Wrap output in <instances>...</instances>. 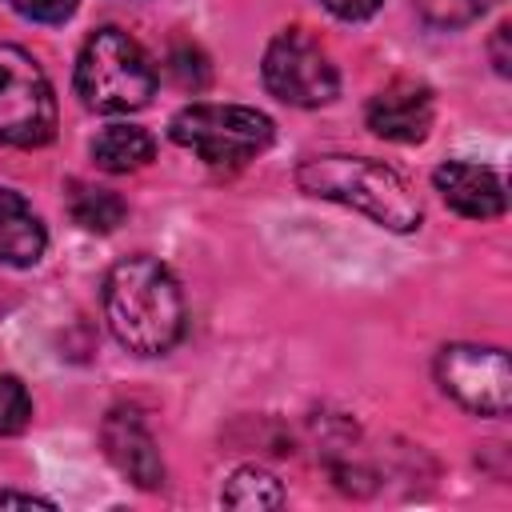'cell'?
<instances>
[{
  "label": "cell",
  "instance_id": "cell-2",
  "mask_svg": "<svg viewBox=\"0 0 512 512\" xmlns=\"http://www.w3.org/2000/svg\"><path fill=\"white\" fill-rule=\"evenodd\" d=\"M296 184L316 200H336L364 212L388 232H416L424 220L412 184L392 164L372 156H308L296 168Z\"/></svg>",
  "mask_w": 512,
  "mask_h": 512
},
{
  "label": "cell",
  "instance_id": "cell-5",
  "mask_svg": "<svg viewBox=\"0 0 512 512\" xmlns=\"http://www.w3.org/2000/svg\"><path fill=\"white\" fill-rule=\"evenodd\" d=\"M56 136V96L44 68L16 44H0V144L40 148Z\"/></svg>",
  "mask_w": 512,
  "mask_h": 512
},
{
  "label": "cell",
  "instance_id": "cell-9",
  "mask_svg": "<svg viewBox=\"0 0 512 512\" xmlns=\"http://www.w3.org/2000/svg\"><path fill=\"white\" fill-rule=\"evenodd\" d=\"M432 116H436L432 92L416 80H392L364 108L368 128L380 140H392V144H420L432 128Z\"/></svg>",
  "mask_w": 512,
  "mask_h": 512
},
{
  "label": "cell",
  "instance_id": "cell-12",
  "mask_svg": "<svg viewBox=\"0 0 512 512\" xmlns=\"http://www.w3.org/2000/svg\"><path fill=\"white\" fill-rule=\"evenodd\" d=\"M156 156V140L136 124H108L92 140V160L100 172H136Z\"/></svg>",
  "mask_w": 512,
  "mask_h": 512
},
{
  "label": "cell",
  "instance_id": "cell-7",
  "mask_svg": "<svg viewBox=\"0 0 512 512\" xmlns=\"http://www.w3.org/2000/svg\"><path fill=\"white\" fill-rule=\"evenodd\" d=\"M440 388L476 416H508L512 408V364L500 348L448 344L436 356Z\"/></svg>",
  "mask_w": 512,
  "mask_h": 512
},
{
  "label": "cell",
  "instance_id": "cell-14",
  "mask_svg": "<svg viewBox=\"0 0 512 512\" xmlns=\"http://www.w3.org/2000/svg\"><path fill=\"white\" fill-rule=\"evenodd\" d=\"M220 500L228 508H280L284 504V488L272 472L248 464V468H236L220 492Z\"/></svg>",
  "mask_w": 512,
  "mask_h": 512
},
{
  "label": "cell",
  "instance_id": "cell-21",
  "mask_svg": "<svg viewBox=\"0 0 512 512\" xmlns=\"http://www.w3.org/2000/svg\"><path fill=\"white\" fill-rule=\"evenodd\" d=\"M12 504H20V508H56L52 500H44V496H36V492H16V488H0V508H12Z\"/></svg>",
  "mask_w": 512,
  "mask_h": 512
},
{
  "label": "cell",
  "instance_id": "cell-13",
  "mask_svg": "<svg viewBox=\"0 0 512 512\" xmlns=\"http://www.w3.org/2000/svg\"><path fill=\"white\" fill-rule=\"evenodd\" d=\"M68 212H72V220H76L84 232H112V228L124 224L128 204H124L112 188H96V184L72 180V184H68Z\"/></svg>",
  "mask_w": 512,
  "mask_h": 512
},
{
  "label": "cell",
  "instance_id": "cell-10",
  "mask_svg": "<svg viewBox=\"0 0 512 512\" xmlns=\"http://www.w3.org/2000/svg\"><path fill=\"white\" fill-rule=\"evenodd\" d=\"M436 192L444 196V204L468 220H496L508 208V188L504 176L488 164H472V160H448L432 172Z\"/></svg>",
  "mask_w": 512,
  "mask_h": 512
},
{
  "label": "cell",
  "instance_id": "cell-3",
  "mask_svg": "<svg viewBox=\"0 0 512 512\" xmlns=\"http://www.w3.org/2000/svg\"><path fill=\"white\" fill-rule=\"evenodd\" d=\"M156 92L148 52L124 28H96L76 56V96L92 112H136Z\"/></svg>",
  "mask_w": 512,
  "mask_h": 512
},
{
  "label": "cell",
  "instance_id": "cell-15",
  "mask_svg": "<svg viewBox=\"0 0 512 512\" xmlns=\"http://www.w3.org/2000/svg\"><path fill=\"white\" fill-rule=\"evenodd\" d=\"M496 0H416V12L424 24L440 28V32H452V28H468L476 24Z\"/></svg>",
  "mask_w": 512,
  "mask_h": 512
},
{
  "label": "cell",
  "instance_id": "cell-20",
  "mask_svg": "<svg viewBox=\"0 0 512 512\" xmlns=\"http://www.w3.org/2000/svg\"><path fill=\"white\" fill-rule=\"evenodd\" d=\"M508 36H512V28H508V24H500V28L492 32V64H496V72H500V76H508V72H512V52H508Z\"/></svg>",
  "mask_w": 512,
  "mask_h": 512
},
{
  "label": "cell",
  "instance_id": "cell-18",
  "mask_svg": "<svg viewBox=\"0 0 512 512\" xmlns=\"http://www.w3.org/2000/svg\"><path fill=\"white\" fill-rule=\"evenodd\" d=\"M80 0H8L12 12H20L24 20H36V24H64L72 12H76Z\"/></svg>",
  "mask_w": 512,
  "mask_h": 512
},
{
  "label": "cell",
  "instance_id": "cell-17",
  "mask_svg": "<svg viewBox=\"0 0 512 512\" xmlns=\"http://www.w3.org/2000/svg\"><path fill=\"white\" fill-rule=\"evenodd\" d=\"M32 420V396L16 376H0V436L24 432Z\"/></svg>",
  "mask_w": 512,
  "mask_h": 512
},
{
  "label": "cell",
  "instance_id": "cell-16",
  "mask_svg": "<svg viewBox=\"0 0 512 512\" xmlns=\"http://www.w3.org/2000/svg\"><path fill=\"white\" fill-rule=\"evenodd\" d=\"M168 76H172L176 88L200 92V88H208L212 68H208V56H204L196 44L180 40V44H172V52H168Z\"/></svg>",
  "mask_w": 512,
  "mask_h": 512
},
{
  "label": "cell",
  "instance_id": "cell-1",
  "mask_svg": "<svg viewBox=\"0 0 512 512\" xmlns=\"http://www.w3.org/2000/svg\"><path fill=\"white\" fill-rule=\"evenodd\" d=\"M104 320L136 356H164L184 336V296L168 264L128 256L104 276Z\"/></svg>",
  "mask_w": 512,
  "mask_h": 512
},
{
  "label": "cell",
  "instance_id": "cell-11",
  "mask_svg": "<svg viewBox=\"0 0 512 512\" xmlns=\"http://www.w3.org/2000/svg\"><path fill=\"white\" fill-rule=\"evenodd\" d=\"M48 248V228L44 220L32 212V204L12 192L0 188V264L4 268H32Z\"/></svg>",
  "mask_w": 512,
  "mask_h": 512
},
{
  "label": "cell",
  "instance_id": "cell-4",
  "mask_svg": "<svg viewBox=\"0 0 512 512\" xmlns=\"http://www.w3.org/2000/svg\"><path fill=\"white\" fill-rule=\"evenodd\" d=\"M168 136L204 164H244L272 144L276 124L244 104H188L168 120Z\"/></svg>",
  "mask_w": 512,
  "mask_h": 512
},
{
  "label": "cell",
  "instance_id": "cell-19",
  "mask_svg": "<svg viewBox=\"0 0 512 512\" xmlns=\"http://www.w3.org/2000/svg\"><path fill=\"white\" fill-rule=\"evenodd\" d=\"M336 20H368L384 0H320Z\"/></svg>",
  "mask_w": 512,
  "mask_h": 512
},
{
  "label": "cell",
  "instance_id": "cell-6",
  "mask_svg": "<svg viewBox=\"0 0 512 512\" xmlns=\"http://www.w3.org/2000/svg\"><path fill=\"white\" fill-rule=\"evenodd\" d=\"M260 72L268 92L292 108H320V104H332L340 92V72L332 56L304 28H288L272 36V44L264 48Z\"/></svg>",
  "mask_w": 512,
  "mask_h": 512
},
{
  "label": "cell",
  "instance_id": "cell-8",
  "mask_svg": "<svg viewBox=\"0 0 512 512\" xmlns=\"http://www.w3.org/2000/svg\"><path fill=\"white\" fill-rule=\"evenodd\" d=\"M100 444H104V456L112 460V468L124 480H132L136 488L156 492L164 484V456L136 408H112L100 424Z\"/></svg>",
  "mask_w": 512,
  "mask_h": 512
}]
</instances>
